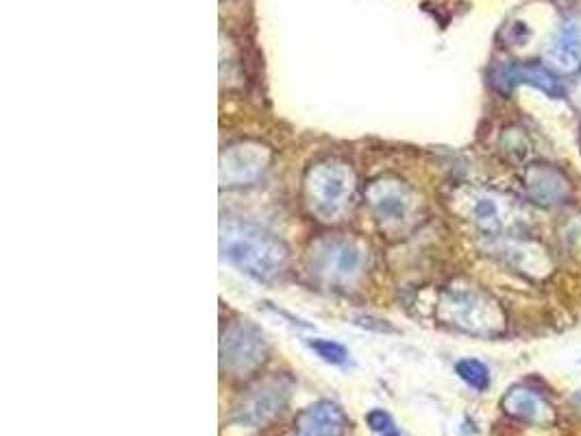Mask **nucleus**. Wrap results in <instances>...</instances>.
I'll return each instance as SVG.
<instances>
[{
	"mask_svg": "<svg viewBox=\"0 0 581 436\" xmlns=\"http://www.w3.org/2000/svg\"><path fill=\"white\" fill-rule=\"evenodd\" d=\"M290 391L292 384L286 378H268L255 382L233 406L231 423L253 430L266 428L288 406Z\"/></svg>",
	"mask_w": 581,
	"mask_h": 436,
	"instance_id": "nucleus-6",
	"label": "nucleus"
},
{
	"mask_svg": "<svg viewBox=\"0 0 581 436\" xmlns=\"http://www.w3.org/2000/svg\"><path fill=\"white\" fill-rule=\"evenodd\" d=\"M455 373L471 386L475 391H488L490 386V371L481 360L475 358H464L455 365Z\"/></svg>",
	"mask_w": 581,
	"mask_h": 436,
	"instance_id": "nucleus-15",
	"label": "nucleus"
},
{
	"mask_svg": "<svg viewBox=\"0 0 581 436\" xmlns=\"http://www.w3.org/2000/svg\"><path fill=\"white\" fill-rule=\"evenodd\" d=\"M436 314L442 323L475 336H497L505 327V314L497 301L466 284L442 288Z\"/></svg>",
	"mask_w": 581,
	"mask_h": 436,
	"instance_id": "nucleus-3",
	"label": "nucleus"
},
{
	"mask_svg": "<svg viewBox=\"0 0 581 436\" xmlns=\"http://www.w3.org/2000/svg\"><path fill=\"white\" fill-rule=\"evenodd\" d=\"M303 190L307 208L318 221L340 223L353 210L357 177L349 162L327 157L307 168Z\"/></svg>",
	"mask_w": 581,
	"mask_h": 436,
	"instance_id": "nucleus-2",
	"label": "nucleus"
},
{
	"mask_svg": "<svg viewBox=\"0 0 581 436\" xmlns=\"http://www.w3.org/2000/svg\"><path fill=\"white\" fill-rule=\"evenodd\" d=\"M309 273L329 286H346L362 273L364 251L349 238H323L307 256Z\"/></svg>",
	"mask_w": 581,
	"mask_h": 436,
	"instance_id": "nucleus-5",
	"label": "nucleus"
},
{
	"mask_svg": "<svg viewBox=\"0 0 581 436\" xmlns=\"http://www.w3.org/2000/svg\"><path fill=\"white\" fill-rule=\"evenodd\" d=\"M351 430V421L344 410L323 399L301 410L294 419L296 436H346Z\"/></svg>",
	"mask_w": 581,
	"mask_h": 436,
	"instance_id": "nucleus-11",
	"label": "nucleus"
},
{
	"mask_svg": "<svg viewBox=\"0 0 581 436\" xmlns=\"http://www.w3.org/2000/svg\"><path fill=\"white\" fill-rule=\"evenodd\" d=\"M503 79L514 86V83H529V86H534L538 90H542L549 96H560L562 94V86L560 81L555 79L553 72L547 66H540V64H516L505 68L503 72Z\"/></svg>",
	"mask_w": 581,
	"mask_h": 436,
	"instance_id": "nucleus-14",
	"label": "nucleus"
},
{
	"mask_svg": "<svg viewBox=\"0 0 581 436\" xmlns=\"http://www.w3.org/2000/svg\"><path fill=\"white\" fill-rule=\"evenodd\" d=\"M266 338L251 321L231 323L220 341V365L233 378L255 373L266 362Z\"/></svg>",
	"mask_w": 581,
	"mask_h": 436,
	"instance_id": "nucleus-8",
	"label": "nucleus"
},
{
	"mask_svg": "<svg viewBox=\"0 0 581 436\" xmlns=\"http://www.w3.org/2000/svg\"><path fill=\"white\" fill-rule=\"evenodd\" d=\"M525 181H527L525 186H527L529 197L538 203L553 205V203L564 201L568 195L566 179L558 171H553V168H545V166L531 168Z\"/></svg>",
	"mask_w": 581,
	"mask_h": 436,
	"instance_id": "nucleus-13",
	"label": "nucleus"
},
{
	"mask_svg": "<svg viewBox=\"0 0 581 436\" xmlns=\"http://www.w3.org/2000/svg\"><path fill=\"white\" fill-rule=\"evenodd\" d=\"M575 402H577V404H579V406H581V391H579V393H577V397H575Z\"/></svg>",
	"mask_w": 581,
	"mask_h": 436,
	"instance_id": "nucleus-18",
	"label": "nucleus"
},
{
	"mask_svg": "<svg viewBox=\"0 0 581 436\" xmlns=\"http://www.w3.org/2000/svg\"><path fill=\"white\" fill-rule=\"evenodd\" d=\"M455 210L464 216L479 232L488 236H499L516 223L512 199L492 190L464 188L453 199Z\"/></svg>",
	"mask_w": 581,
	"mask_h": 436,
	"instance_id": "nucleus-7",
	"label": "nucleus"
},
{
	"mask_svg": "<svg viewBox=\"0 0 581 436\" xmlns=\"http://www.w3.org/2000/svg\"><path fill=\"white\" fill-rule=\"evenodd\" d=\"M370 214L386 234H405L416 223L418 197L416 192L397 177H379L370 181L366 192Z\"/></svg>",
	"mask_w": 581,
	"mask_h": 436,
	"instance_id": "nucleus-4",
	"label": "nucleus"
},
{
	"mask_svg": "<svg viewBox=\"0 0 581 436\" xmlns=\"http://www.w3.org/2000/svg\"><path fill=\"white\" fill-rule=\"evenodd\" d=\"M545 66L558 75H573L581 68V16L562 22L545 51Z\"/></svg>",
	"mask_w": 581,
	"mask_h": 436,
	"instance_id": "nucleus-10",
	"label": "nucleus"
},
{
	"mask_svg": "<svg viewBox=\"0 0 581 436\" xmlns=\"http://www.w3.org/2000/svg\"><path fill=\"white\" fill-rule=\"evenodd\" d=\"M220 251L229 264L259 282L277 280L290 260L286 242L240 218H225L220 223Z\"/></svg>",
	"mask_w": 581,
	"mask_h": 436,
	"instance_id": "nucleus-1",
	"label": "nucleus"
},
{
	"mask_svg": "<svg viewBox=\"0 0 581 436\" xmlns=\"http://www.w3.org/2000/svg\"><path fill=\"white\" fill-rule=\"evenodd\" d=\"M316 354L331 365H344L346 358H349V351H346L340 343L336 341H325V338H316V341H309Z\"/></svg>",
	"mask_w": 581,
	"mask_h": 436,
	"instance_id": "nucleus-16",
	"label": "nucleus"
},
{
	"mask_svg": "<svg viewBox=\"0 0 581 436\" xmlns=\"http://www.w3.org/2000/svg\"><path fill=\"white\" fill-rule=\"evenodd\" d=\"M501 406L510 417L525 423H534V426H549L555 419L553 408L538 393L527 389V386H514V389H510L505 393Z\"/></svg>",
	"mask_w": 581,
	"mask_h": 436,
	"instance_id": "nucleus-12",
	"label": "nucleus"
},
{
	"mask_svg": "<svg viewBox=\"0 0 581 436\" xmlns=\"http://www.w3.org/2000/svg\"><path fill=\"white\" fill-rule=\"evenodd\" d=\"M270 166V151L259 142H238L220 155V184L225 188L253 186Z\"/></svg>",
	"mask_w": 581,
	"mask_h": 436,
	"instance_id": "nucleus-9",
	"label": "nucleus"
},
{
	"mask_svg": "<svg viewBox=\"0 0 581 436\" xmlns=\"http://www.w3.org/2000/svg\"><path fill=\"white\" fill-rule=\"evenodd\" d=\"M366 421L370 430L379 436H401L399 430L394 428L392 417L386 413V410H370V413L366 415Z\"/></svg>",
	"mask_w": 581,
	"mask_h": 436,
	"instance_id": "nucleus-17",
	"label": "nucleus"
}]
</instances>
